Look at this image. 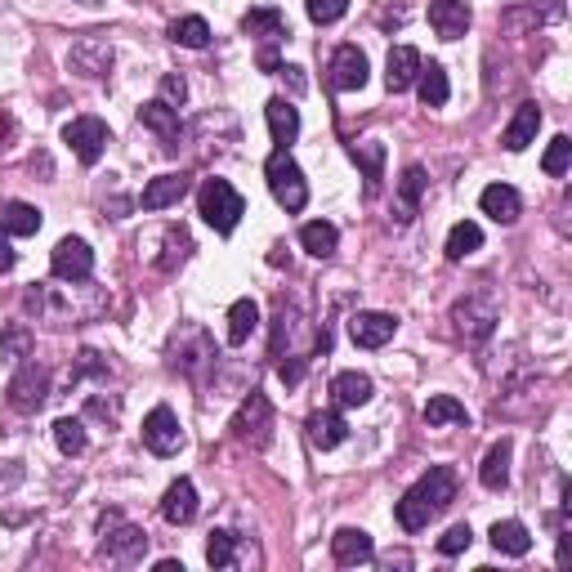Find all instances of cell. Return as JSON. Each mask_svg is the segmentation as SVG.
Instances as JSON below:
<instances>
[{
  "label": "cell",
  "mask_w": 572,
  "mask_h": 572,
  "mask_svg": "<svg viewBox=\"0 0 572 572\" xmlns=\"http://www.w3.org/2000/svg\"><path fill=\"white\" fill-rule=\"evenodd\" d=\"M452 501H456V470L452 465H434L412 492H403V501H398V510H394L398 528L421 532V528H429V519H438Z\"/></svg>",
  "instance_id": "6da1fadb"
},
{
  "label": "cell",
  "mask_w": 572,
  "mask_h": 572,
  "mask_svg": "<svg viewBox=\"0 0 572 572\" xmlns=\"http://www.w3.org/2000/svg\"><path fill=\"white\" fill-rule=\"evenodd\" d=\"M197 211H202V219L215 228V233H233L237 219L246 215V202L228 179H206L202 193H197Z\"/></svg>",
  "instance_id": "7a4b0ae2"
},
{
  "label": "cell",
  "mask_w": 572,
  "mask_h": 572,
  "mask_svg": "<svg viewBox=\"0 0 572 572\" xmlns=\"http://www.w3.org/2000/svg\"><path fill=\"white\" fill-rule=\"evenodd\" d=\"M264 179H269L273 197H278V206H286V211H304L309 206V184H304L300 166H295V157L286 148H278L269 161H264Z\"/></svg>",
  "instance_id": "3957f363"
},
{
  "label": "cell",
  "mask_w": 572,
  "mask_h": 572,
  "mask_svg": "<svg viewBox=\"0 0 572 572\" xmlns=\"http://www.w3.org/2000/svg\"><path fill=\"white\" fill-rule=\"evenodd\" d=\"M63 139H68V148L76 152V161L81 166H94V161L108 152V126H103L99 117H76L63 126Z\"/></svg>",
  "instance_id": "277c9868"
},
{
  "label": "cell",
  "mask_w": 572,
  "mask_h": 572,
  "mask_svg": "<svg viewBox=\"0 0 572 572\" xmlns=\"http://www.w3.org/2000/svg\"><path fill=\"white\" fill-rule=\"evenodd\" d=\"M143 447L157 456H175L184 447V429H179V416L170 407H152L143 416Z\"/></svg>",
  "instance_id": "5b68a950"
},
{
  "label": "cell",
  "mask_w": 572,
  "mask_h": 572,
  "mask_svg": "<svg viewBox=\"0 0 572 572\" xmlns=\"http://www.w3.org/2000/svg\"><path fill=\"white\" fill-rule=\"evenodd\" d=\"M45 394H50V371L36 367V362H23L18 376L9 380V407L14 412H36L45 403Z\"/></svg>",
  "instance_id": "8992f818"
},
{
  "label": "cell",
  "mask_w": 572,
  "mask_h": 572,
  "mask_svg": "<svg viewBox=\"0 0 572 572\" xmlns=\"http://www.w3.org/2000/svg\"><path fill=\"white\" fill-rule=\"evenodd\" d=\"M50 269H54V278H63V282H85L94 273V251L81 237H63L50 255Z\"/></svg>",
  "instance_id": "52a82bcc"
},
{
  "label": "cell",
  "mask_w": 572,
  "mask_h": 572,
  "mask_svg": "<svg viewBox=\"0 0 572 572\" xmlns=\"http://www.w3.org/2000/svg\"><path fill=\"white\" fill-rule=\"evenodd\" d=\"M367 85V54L358 50V45H340L336 54H331V90H362Z\"/></svg>",
  "instance_id": "ba28073f"
},
{
  "label": "cell",
  "mask_w": 572,
  "mask_h": 572,
  "mask_svg": "<svg viewBox=\"0 0 572 572\" xmlns=\"http://www.w3.org/2000/svg\"><path fill=\"white\" fill-rule=\"evenodd\" d=\"M394 331H398L394 313H354V318H349V336H354L358 349L389 345V340H394Z\"/></svg>",
  "instance_id": "9c48e42d"
},
{
  "label": "cell",
  "mask_w": 572,
  "mask_h": 572,
  "mask_svg": "<svg viewBox=\"0 0 572 572\" xmlns=\"http://www.w3.org/2000/svg\"><path fill=\"white\" fill-rule=\"evenodd\" d=\"M429 27L443 41H461L465 27H470V5L465 0H429Z\"/></svg>",
  "instance_id": "30bf717a"
},
{
  "label": "cell",
  "mask_w": 572,
  "mask_h": 572,
  "mask_svg": "<svg viewBox=\"0 0 572 572\" xmlns=\"http://www.w3.org/2000/svg\"><path fill=\"white\" fill-rule=\"evenodd\" d=\"M68 63H72V72H81V76H108V68H112V45L103 41V36H85V41L72 45Z\"/></svg>",
  "instance_id": "8fae6325"
},
{
  "label": "cell",
  "mask_w": 572,
  "mask_h": 572,
  "mask_svg": "<svg viewBox=\"0 0 572 572\" xmlns=\"http://www.w3.org/2000/svg\"><path fill=\"white\" fill-rule=\"evenodd\" d=\"M421 68H425V59H421V50H416V45H394V50H389V63H385V85L394 94L407 90V85H416Z\"/></svg>",
  "instance_id": "7c38bea8"
},
{
  "label": "cell",
  "mask_w": 572,
  "mask_h": 572,
  "mask_svg": "<svg viewBox=\"0 0 572 572\" xmlns=\"http://www.w3.org/2000/svg\"><path fill=\"white\" fill-rule=\"evenodd\" d=\"M456 327H461L465 340H488L492 327H497V309H492V300H461L456 304Z\"/></svg>",
  "instance_id": "4fadbf2b"
},
{
  "label": "cell",
  "mask_w": 572,
  "mask_h": 572,
  "mask_svg": "<svg viewBox=\"0 0 572 572\" xmlns=\"http://www.w3.org/2000/svg\"><path fill=\"white\" fill-rule=\"evenodd\" d=\"M331 555H336L340 568L371 564V555H376V541H371L362 528H340L336 537H331Z\"/></svg>",
  "instance_id": "5bb4252c"
},
{
  "label": "cell",
  "mask_w": 572,
  "mask_h": 572,
  "mask_svg": "<svg viewBox=\"0 0 572 572\" xmlns=\"http://www.w3.org/2000/svg\"><path fill=\"white\" fill-rule=\"evenodd\" d=\"M161 519L175 523V528H184V523L197 519V488L188 479L170 483L166 488V501H161Z\"/></svg>",
  "instance_id": "9a60e30c"
},
{
  "label": "cell",
  "mask_w": 572,
  "mask_h": 572,
  "mask_svg": "<svg viewBox=\"0 0 572 572\" xmlns=\"http://www.w3.org/2000/svg\"><path fill=\"white\" fill-rule=\"evenodd\" d=\"M143 550H148V537L121 519H117V532L103 541V555H108L112 564H135V559H143Z\"/></svg>",
  "instance_id": "2e32d148"
},
{
  "label": "cell",
  "mask_w": 572,
  "mask_h": 572,
  "mask_svg": "<svg viewBox=\"0 0 572 572\" xmlns=\"http://www.w3.org/2000/svg\"><path fill=\"white\" fill-rule=\"evenodd\" d=\"M537 130H541V108H537V103H519V112H514V121L505 126L501 143L510 152H523L532 139H537Z\"/></svg>",
  "instance_id": "e0dca14e"
},
{
  "label": "cell",
  "mask_w": 572,
  "mask_h": 572,
  "mask_svg": "<svg viewBox=\"0 0 572 572\" xmlns=\"http://www.w3.org/2000/svg\"><path fill=\"white\" fill-rule=\"evenodd\" d=\"M479 206H483V215H492L497 224H514L519 211H523L519 193H514L510 184H488V188H483V197H479Z\"/></svg>",
  "instance_id": "ac0fdd59"
},
{
  "label": "cell",
  "mask_w": 572,
  "mask_h": 572,
  "mask_svg": "<svg viewBox=\"0 0 572 572\" xmlns=\"http://www.w3.org/2000/svg\"><path fill=\"white\" fill-rule=\"evenodd\" d=\"M184 193H188V179L184 175H157L148 188H143L139 206H143V211H166V206H175Z\"/></svg>",
  "instance_id": "d6986e66"
},
{
  "label": "cell",
  "mask_w": 572,
  "mask_h": 572,
  "mask_svg": "<svg viewBox=\"0 0 572 572\" xmlns=\"http://www.w3.org/2000/svg\"><path fill=\"white\" fill-rule=\"evenodd\" d=\"M264 117H269V135L278 148H286V143H295V135H300V108L286 99H269V108H264Z\"/></svg>",
  "instance_id": "ffe728a7"
},
{
  "label": "cell",
  "mask_w": 572,
  "mask_h": 572,
  "mask_svg": "<svg viewBox=\"0 0 572 572\" xmlns=\"http://www.w3.org/2000/svg\"><path fill=\"white\" fill-rule=\"evenodd\" d=\"M479 483L488 492H501L505 483H510V438L488 447V456H483V465H479Z\"/></svg>",
  "instance_id": "44dd1931"
},
{
  "label": "cell",
  "mask_w": 572,
  "mask_h": 572,
  "mask_svg": "<svg viewBox=\"0 0 572 572\" xmlns=\"http://www.w3.org/2000/svg\"><path fill=\"white\" fill-rule=\"evenodd\" d=\"M345 434H349V425H345V416H340V412H313L309 416V443L322 447V452L340 447V443H345Z\"/></svg>",
  "instance_id": "7402d4cb"
},
{
  "label": "cell",
  "mask_w": 572,
  "mask_h": 572,
  "mask_svg": "<svg viewBox=\"0 0 572 572\" xmlns=\"http://www.w3.org/2000/svg\"><path fill=\"white\" fill-rule=\"evenodd\" d=\"M233 429L242 438H251V429H255V443H264V429H269V398L264 394H251L242 403V412L233 416Z\"/></svg>",
  "instance_id": "603a6c76"
},
{
  "label": "cell",
  "mask_w": 572,
  "mask_h": 572,
  "mask_svg": "<svg viewBox=\"0 0 572 572\" xmlns=\"http://www.w3.org/2000/svg\"><path fill=\"white\" fill-rule=\"evenodd\" d=\"M255 327H260V304L246 295V300H237L228 309V345H246L255 336Z\"/></svg>",
  "instance_id": "cb8c5ba5"
},
{
  "label": "cell",
  "mask_w": 572,
  "mask_h": 572,
  "mask_svg": "<svg viewBox=\"0 0 572 572\" xmlns=\"http://www.w3.org/2000/svg\"><path fill=\"white\" fill-rule=\"evenodd\" d=\"M139 121H143L148 130H157V135L166 139V143H175V139H179V108H170L166 99L143 103V108H139Z\"/></svg>",
  "instance_id": "d4e9b609"
},
{
  "label": "cell",
  "mask_w": 572,
  "mask_h": 572,
  "mask_svg": "<svg viewBox=\"0 0 572 572\" xmlns=\"http://www.w3.org/2000/svg\"><path fill=\"white\" fill-rule=\"evenodd\" d=\"M492 546L501 550V555H514L523 559L532 550V532L523 528L519 519H505V523H492Z\"/></svg>",
  "instance_id": "484cf974"
},
{
  "label": "cell",
  "mask_w": 572,
  "mask_h": 572,
  "mask_svg": "<svg viewBox=\"0 0 572 572\" xmlns=\"http://www.w3.org/2000/svg\"><path fill=\"white\" fill-rule=\"evenodd\" d=\"M242 32L246 36H264V41H282L286 36V14L282 9H273V5L251 9V14L242 18Z\"/></svg>",
  "instance_id": "4316f807"
},
{
  "label": "cell",
  "mask_w": 572,
  "mask_h": 572,
  "mask_svg": "<svg viewBox=\"0 0 572 572\" xmlns=\"http://www.w3.org/2000/svg\"><path fill=\"white\" fill-rule=\"evenodd\" d=\"M41 228V211L27 202H5L0 206V233H14V237H32Z\"/></svg>",
  "instance_id": "83f0119b"
},
{
  "label": "cell",
  "mask_w": 572,
  "mask_h": 572,
  "mask_svg": "<svg viewBox=\"0 0 572 572\" xmlns=\"http://www.w3.org/2000/svg\"><path fill=\"white\" fill-rule=\"evenodd\" d=\"M331 394H336L340 407L371 403V376H362V371H340V376L331 380Z\"/></svg>",
  "instance_id": "f1b7e54d"
},
{
  "label": "cell",
  "mask_w": 572,
  "mask_h": 572,
  "mask_svg": "<svg viewBox=\"0 0 572 572\" xmlns=\"http://www.w3.org/2000/svg\"><path fill=\"white\" fill-rule=\"evenodd\" d=\"M336 242H340V233H336V224H327V219H313V224L300 228V246L309 255H318V260L336 255Z\"/></svg>",
  "instance_id": "f546056e"
},
{
  "label": "cell",
  "mask_w": 572,
  "mask_h": 572,
  "mask_svg": "<svg viewBox=\"0 0 572 572\" xmlns=\"http://www.w3.org/2000/svg\"><path fill=\"white\" fill-rule=\"evenodd\" d=\"M170 41L184 45V50H206V45H211V23L188 14V18H179V23H170Z\"/></svg>",
  "instance_id": "4dcf8cb0"
},
{
  "label": "cell",
  "mask_w": 572,
  "mask_h": 572,
  "mask_svg": "<svg viewBox=\"0 0 572 572\" xmlns=\"http://www.w3.org/2000/svg\"><path fill=\"white\" fill-rule=\"evenodd\" d=\"M354 161L362 166V175H367V188L376 193L380 179H385V143H376V139L354 143Z\"/></svg>",
  "instance_id": "1f68e13d"
},
{
  "label": "cell",
  "mask_w": 572,
  "mask_h": 572,
  "mask_svg": "<svg viewBox=\"0 0 572 572\" xmlns=\"http://www.w3.org/2000/svg\"><path fill=\"white\" fill-rule=\"evenodd\" d=\"M416 90H421V103L425 108H443L447 103V72L438 68V63H429V68H421V76H416Z\"/></svg>",
  "instance_id": "d6a6232c"
},
{
  "label": "cell",
  "mask_w": 572,
  "mask_h": 572,
  "mask_svg": "<svg viewBox=\"0 0 572 572\" xmlns=\"http://www.w3.org/2000/svg\"><path fill=\"white\" fill-rule=\"evenodd\" d=\"M483 246V228L470 224V219H461V224L447 233V260H465V255H474Z\"/></svg>",
  "instance_id": "836d02e7"
},
{
  "label": "cell",
  "mask_w": 572,
  "mask_h": 572,
  "mask_svg": "<svg viewBox=\"0 0 572 572\" xmlns=\"http://www.w3.org/2000/svg\"><path fill=\"white\" fill-rule=\"evenodd\" d=\"M425 421H429V425H465L470 416H465V407L456 403L452 394H434V398L425 403Z\"/></svg>",
  "instance_id": "e575fe53"
},
{
  "label": "cell",
  "mask_w": 572,
  "mask_h": 572,
  "mask_svg": "<svg viewBox=\"0 0 572 572\" xmlns=\"http://www.w3.org/2000/svg\"><path fill=\"white\" fill-rule=\"evenodd\" d=\"M425 193V170L421 166H407L403 170V184H398V211H403V219L416 215V202H421Z\"/></svg>",
  "instance_id": "d590c367"
},
{
  "label": "cell",
  "mask_w": 572,
  "mask_h": 572,
  "mask_svg": "<svg viewBox=\"0 0 572 572\" xmlns=\"http://www.w3.org/2000/svg\"><path fill=\"white\" fill-rule=\"evenodd\" d=\"M54 443H59L63 456H81V452H85V425L72 421V416L54 421Z\"/></svg>",
  "instance_id": "8d00e7d4"
},
{
  "label": "cell",
  "mask_w": 572,
  "mask_h": 572,
  "mask_svg": "<svg viewBox=\"0 0 572 572\" xmlns=\"http://www.w3.org/2000/svg\"><path fill=\"white\" fill-rule=\"evenodd\" d=\"M568 166H572V139H568V135L550 139L546 157H541V170H546L550 179H559V175H568Z\"/></svg>",
  "instance_id": "74e56055"
},
{
  "label": "cell",
  "mask_w": 572,
  "mask_h": 572,
  "mask_svg": "<svg viewBox=\"0 0 572 572\" xmlns=\"http://www.w3.org/2000/svg\"><path fill=\"white\" fill-rule=\"evenodd\" d=\"M206 564L211 568H233L237 564L233 532H211V541H206Z\"/></svg>",
  "instance_id": "f35d334b"
},
{
  "label": "cell",
  "mask_w": 572,
  "mask_h": 572,
  "mask_svg": "<svg viewBox=\"0 0 572 572\" xmlns=\"http://www.w3.org/2000/svg\"><path fill=\"white\" fill-rule=\"evenodd\" d=\"M304 5H309V18L313 23H340V18L349 14V0H304Z\"/></svg>",
  "instance_id": "ab89813d"
},
{
  "label": "cell",
  "mask_w": 572,
  "mask_h": 572,
  "mask_svg": "<svg viewBox=\"0 0 572 572\" xmlns=\"http://www.w3.org/2000/svg\"><path fill=\"white\" fill-rule=\"evenodd\" d=\"M470 541V523H456V528H447V537H438V555H461V550H470Z\"/></svg>",
  "instance_id": "60d3db41"
},
{
  "label": "cell",
  "mask_w": 572,
  "mask_h": 572,
  "mask_svg": "<svg viewBox=\"0 0 572 572\" xmlns=\"http://www.w3.org/2000/svg\"><path fill=\"white\" fill-rule=\"evenodd\" d=\"M161 99H166L170 108H179V103L188 99V81H184V76H179V72H166V76H161Z\"/></svg>",
  "instance_id": "b9f144b4"
},
{
  "label": "cell",
  "mask_w": 572,
  "mask_h": 572,
  "mask_svg": "<svg viewBox=\"0 0 572 572\" xmlns=\"http://www.w3.org/2000/svg\"><path fill=\"white\" fill-rule=\"evenodd\" d=\"M5 349H9V354H18V358H27L32 340H27V331H23V327H9V331H5Z\"/></svg>",
  "instance_id": "7bdbcfd3"
},
{
  "label": "cell",
  "mask_w": 572,
  "mask_h": 572,
  "mask_svg": "<svg viewBox=\"0 0 572 572\" xmlns=\"http://www.w3.org/2000/svg\"><path fill=\"white\" fill-rule=\"evenodd\" d=\"M304 362H309V358H291V362H282V367H278L282 385H300V376H304Z\"/></svg>",
  "instance_id": "ee69618b"
},
{
  "label": "cell",
  "mask_w": 572,
  "mask_h": 572,
  "mask_svg": "<svg viewBox=\"0 0 572 572\" xmlns=\"http://www.w3.org/2000/svg\"><path fill=\"white\" fill-rule=\"evenodd\" d=\"M278 72H282V81L291 85V94H304V90H309V81H304V72H300V68H286V63H282Z\"/></svg>",
  "instance_id": "f6af8a7d"
},
{
  "label": "cell",
  "mask_w": 572,
  "mask_h": 572,
  "mask_svg": "<svg viewBox=\"0 0 572 572\" xmlns=\"http://www.w3.org/2000/svg\"><path fill=\"white\" fill-rule=\"evenodd\" d=\"M18 264V255H14V246L5 242V237H0V273H9Z\"/></svg>",
  "instance_id": "bcb514c9"
},
{
  "label": "cell",
  "mask_w": 572,
  "mask_h": 572,
  "mask_svg": "<svg viewBox=\"0 0 572 572\" xmlns=\"http://www.w3.org/2000/svg\"><path fill=\"white\" fill-rule=\"evenodd\" d=\"M255 63H260L264 72H278V68H282V63H278V54H273V50H260V59H255Z\"/></svg>",
  "instance_id": "7dc6e473"
},
{
  "label": "cell",
  "mask_w": 572,
  "mask_h": 572,
  "mask_svg": "<svg viewBox=\"0 0 572 572\" xmlns=\"http://www.w3.org/2000/svg\"><path fill=\"white\" fill-rule=\"evenodd\" d=\"M157 572H184V564H175V559H161Z\"/></svg>",
  "instance_id": "c3c4849f"
},
{
  "label": "cell",
  "mask_w": 572,
  "mask_h": 572,
  "mask_svg": "<svg viewBox=\"0 0 572 572\" xmlns=\"http://www.w3.org/2000/svg\"><path fill=\"white\" fill-rule=\"evenodd\" d=\"M85 5H99V0H85Z\"/></svg>",
  "instance_id": "681fc988"
}]
</instances>
